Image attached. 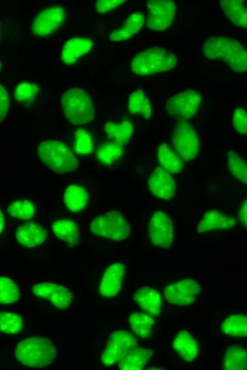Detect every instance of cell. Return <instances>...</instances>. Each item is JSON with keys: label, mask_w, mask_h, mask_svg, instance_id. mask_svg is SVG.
<instances>
[{"label": "cell", "mask_w": 247, "mask_h": 370, "mask_svg": "<svg viewBox=\"0 0 247 370\" xmlns=\"http://www.w3.org/2000/svg\"><path fill=\"white\" fill-rule=\"evenodd\" d=\"M57 355L56 343L43 334L31 336L21 340L13 352L14 359L18 364L32 369L51 366L56 361Z\"/></svg>", "instance_id": "6da1fadb"}, {"label": "cell", "mask_w": 247, "mask_h": 370, "mask_svg": "<svg viewBox=\"0 0 247 370\" xmlns=\"http://www.w3.org/2000/svg\"><path fill=\"white\" fill-rule=\"evenodd\" d=\"M205 58L226 63L236 73H243L247 69L246 51L236 39L224 36L208 37L202 46Z\"/></svg>", "instance_id": "7a4b0ae2"}, {"label": "cell", "mask_w": 247, "mask_h": 370, "mask_svg": "<svg viewBox=\"0 0 247 370\" xmlns=\"http://www.w3.org/2000/svg\"><path fill=\"white\" fill-rule=\"evenodd\" d=\"M177 63L176 55L165 48L152 47L138 53L132 58L131 68L136 75L145 76L172 69Z\"/></svg>", "instance_id": "3957f363"}, {"label": "cell", "mask_w": 247, "mask_h": 370, "mask_svg": "<svg viewBox=\"0 0 247 370\" xmlns=\"http://www.w3.org/2000/svg\"><path fill=\"white\" fill-rule=\"evenodd\" d=\"M60 102L65 117L73 125L90 123L95 117L90 96L80 88L72 87L66 90L61 95Z\"/></svg>", "instance_id": "277c9868"}, {"label": "cell", "mask_w": 247, "mask_h": 370, "mask_svg": "<svg viewBox=\"0 0 247 370\" xmlns=\"http://www.w3.org/2000/svg\"><path fill=\"white\" fill-rule=\"evenodd\" d=\"M38 155L40 160L55 173H70L78 167L76 155L65 143L58 140L43 141L38 148Z\"/></svg>", "instance_id": "5b68a950"}, {"label": "cell", "mask_w": 247, "mask_h": 370, "mask_svg": "<svg viewBox=\"0 0 247 370\" xmlns=\"http://www.w3.org/2000/svg\"><path fill=\"white\" fill-rule=\"evenodd\" d=\"M92 234L113 241H121L131 234V226L119 211L111 210L97 216L89 224Z\"/></svg>", "instance_id": "8992f818"}, {"label": "cell", "mask_w": 247, "mask_h": 370, "mask_svg": "<svg viewBox=\"0 0 247 370\" xmlns=\"http://www.w3.org/2000/svg\"><path fill=\"white\" fill-rule=\"evenodd\" d=\"M172 142L182 161L190 162L196 158L199 151L198 137L194 128L187 121H181L174 127Z\"/></svg>", "instance_id": "52a82bcc"}, {"label": "cell", "mask_w": 247, "mask_h": 370, "mask_svg": "<svg viewBox=\"0 0 247 370\" xmlns=\"http://www.w3.org/2000/svg\"><path fill=\"white\" fill-rule=\"evenodd\" d=\"M138 340L125 330L111 333L101 356L104 366H110L116 363L131 349L138 347Z\"/></svg>", "instance_id": "ba28073f"}, {"label": "cell", "mask_w": 247, "mask_h": 370, "mask_svg": "<svg viewBox=\"0 0 247 370\" xmlns=\"http://www.w3.org/2000/svg\"><path fill=\"white\" fill-rule=\"evenodd\" d=\"M202 101L201 95L186 90L171 97L166 102L168 114L180 122L187 121L197 112Z\"/></svg>", "instance_id": "9c48e42d"}, {"label": "cell", "mask_w": 247, "mask_h": 370, "mask_svg": "<svg viewBox=\"0 0 247 370\" xmlns=\"http://www.w3.org/2000/svg\"><path fill=\"white\" fill-rule=\"evenodd\" d=\"M31 292L36 297L47 301L57 309H67L73 302L72 291L57 283L50 282L35 283L31 287Z\"/></svg>", "instance_id": "30bf717a"}, {"label": "cell", "mask_w": 247, "mask_h": 370, "mask_svg": "<svg viewBox=\"0 0 247 370\" xmlns=\"http://www.w3.org/2000/svg\"><path fill=\"white\" fill-rule=\"evenodd\" d=\"M148 235L153 245L163 249L170 248L174 237L173 223L170 217L162 211H155L149 220Z\"/></svg>", "instance_id": "8fae6325"}, {"label": "cell", "mask_w": 247, "mask_h": 370, "mask_svg": "<svg viewBox=\"0 0 247 370\" xmlns=\"http://www.w3.org/2000/svg\"><path fill=\"white\" fill-rule=\"evenodd\" d=\"M148 8L146 27L154 31H163L172 23L175 15V3L170 0L146 1Z\"/></svg>", "instance_id": "7c38bea8"}, {"label": "cell", "mask_w": 247, "mask_h": 370, "mask_svg": "<svg viewBox=\"0 0 247 370\" xmlns=\"http://www.w3.org/2000/svg\"><path fill=\"white\" fill-rule=\"evenodd\" d=\"M201 290V285L192 279H184L168 285L163 290L170 304L185 306L193 303Z\"/></svg>", "instance_id": "4fadbf2b"}, {"label": "cell", "mask_w": 247, "mask_h": 370, "mask_svg": "<svg viewBox=\"0 0 247 370\" xmlns=\"http://www.w3.org/2000/svg\"><path fill=\"white\" fill-rule=\"evenodd\" d=\"M65 18V11L61 6L45 9L35 18L31 31L36 36H49L62 26Z\"/></svg>", "instance_id": "5bb4252c"}, {"label": "cell", "mask_w": 247, "mask_h": 370, "mask_svg": "<svg viewBox=\"0 0 247 370\" xmlns=\"http://www.w3.org/2000/svg\"><path fill=\"white\" fill-rule=\"evenodd\" d=\"M150 192L160 199L169 200L175 194V181L172 174L161 166L155 167L148 179Z\"/></svg>", "instance_id": "9a60e30c"}, {"label": "cell", "mask_w": 247, "mask_h": 370, "mask_svg": "<svg viewBox=\"0 0 247 370\" xmlns=\"http://www.w3.org/2000/svg\"><path fill=\"white\" fill-rule=\"evenodd\" d=\"M126 268L123 263H115L104 271L100 285L99 293L104 297H113L120 291Z\"/></svg>", "instance_id": "2e32d148"}, {"label": "cell", "mask_w": 247, "mask_h": 370, "mask_svg": "<svg viewBox=\"0 0 247 370\" xmlns=\"http://www.w3.org/2000/svg\"><path fill=\"white\" fill-rule=\"evenodd\" d=\"M18 242L27 248L42 244L48 237V230L35 223L26 222L18 226L15 231Z\"/></svg>", "instance_id": "e0dca14e"}, {"label": "cell", "mask_w": 247, "mask_h": 370, "mask_svg": "<svg viewBox=\"0 0 247 370\" xmlns=\"http://www.w3.org/2000/svg\"><path fill=\"white\" fill-rule=\"evenodd\" d=\"M236 225V219L216 210L207 211L198 223V233L213 230H231Z\"/></svg>", "instance_id": "ac0fdd59"}, {"label": "cell", "mask_w": 247, "mask_h": 370, "mask_svg": "<svg viewBox=\"0 0 247 370\" xmlns=\"http://www.w3.org/2000/svg\"><path fill=\"white\" fill-rule=\"evenodd\" d=\"M138 307L151 317H158L162 310V300L158 292L149 287L140 288L134 294Z\"/></svg>", "instance_id": "d6986e66"}, {"label": "cell", "mask_w": 247, "mask_h": 370, "mask_svg": "<svg viewBox=\"0 0 247 370\" xmlns=\"http://www.w3.org/2000/svg\"><path fill=\"white\" fill-rule=\"evenodd\" d=\"M93 41L87 38L75 37L67 41L61 53V60L64 64L75 63L87 54L92 48Z\"/></svg>", "instance_id": "ffe728a7"}, {"label": "cell", "mask_w": 247, "mask_h": 370, "mask_svg": "<svg viewBox=\"0 0 247 370\" xmlns=\"http://www.w3.org/2000/svg\"><path fill=\"white\" fill-rule=\"evenodd\" d=\"M173 350L184 361H194L198 355V344L193 336L187 330L180 331L172 342Z\"/></svg>", "instance_id": "44dd1931"}, {"label": "cell", "mask_w": 247, "mask_h": 370, "mask_svg": "<svg viewBox=\"0 0 247 370\" xmlns=\"http://www.w3.org/2000/svg\"><path fill=\"white\" fill-rule=\"evenodd\" d=\"M23 293V283L20 278L13 275L0 276V305L17 302Z\"/></svg>", "instance_id": "7402d4cb"}, {"label": "cell", "mask_w": 247, "mask_h": 370, "mask_svg": "<svg viewBox=\"0 0 247 370\" xmlns=\"http://www.w3.org/2000/svg\"><path fill=\"white\" fill-rule=\"evenodd\" d=\"M51 228L53 234L68 246H75L79 243V230L75 221L68 219L57 220L53 223Z\"/></svg>", "instance_id": "603a6c76"}, {"label": "cell", "mask_w": 247, "mask_h": 370, "mask_svg": "<svg viewBox=\"0 0 247 370\" xmlns=\"http://www.w3.org/2000/svg\"><path fill=\"white\" fill-rule=\"evenodd\" d=\"M152 355L151 349L138 346L128 351L118 361V368L121 370L142 369L146 366Z\"/></svg>", "instance_id": "cb8c5ba5"}, {"label": "cell", "mask_w": 247, "mask_h": 370, "mask_svg": "<svg viewBox=\"0 0 247 370\" xmlns=\"http://www.w3.org/2000/svg\"><path fill=\"white\" fill-rule=\"evenodd\" d=\"M144 22L145 17L141 12L133 13L126 18L120 27L110 33L109 39L112 41L128 40L141 30Z\"/></svg>", "instance_id": "d4e9b609"}, {"label": "cell", "mask_w": 247, "mask_h": 370, "mask_svg": "<svg viewBox=\"0 0 247 370\" xmlns=\"http://www.w3.org/2000/svg\"><path fill=\"white\" fill-rule=\"evenodd\" d=\"M221 9L228 19L235 26L247 28V14L243 0H221Z\"/></svg>", "instance_id": "484cf974"}, {"label": "cell", "mask_w": 247, "mask_h": 370, "mask_svg": "<svg viewBox=\"0 0 247 370\" xmlns=\"http://www.w3.org/2000/svg\"><path fill=\"white\" fill-rule=\"evenodd\" d=\"M89 201V194L86 189L78 184H70L64 191L63 202L72 212L83 210Z\"/></svg>", "instance_id": "4316f807"}, {"label": "cell", "mask_w": 247, "mask_h": 370, "mask_svg": "<svg viewBox=\"0 0 247 370\" xmlns=\"http://www.w3.org/2000/svg\"><path fill=\"white\" fill-rule=\"evenodd\" d=\"M106 137L111 141L122 146L128 142L133 132V126L128 120L119 122H107L104 126Z\"/></svg>", "instance_id": "83f0119b"}, {"label": "cell", "mask_w": 247, "mask_h": 370, "mask_svg": "<svg viewBox=\"0 0 247 370\" xmlns=\"http://www.w3.org/2000/svg\"><path fill=\"white\" fill-rule=\"evenodd\" d=\"M157 157L161 167L170 174L180 173L183 169L182 159L173 148L166 144L158 147Z\"/></svg>", "instance_id": "f1b7e54d"}, {"label": "cell", "mask_w": 247, "mask_h": 370, "mask_svg": "<svg viewBox=\"0 0 247 370\" xmlns=\"http://www.w3.org/2000/svg\"><path fill=\"white\" fill-rule=\"evenodd\" d=\"M223 369L244 370L247 366V354L246 349L240 345L229 347L224 356Z\"/></svg>", "instance_id": "f546056e"}, {"label": "cell", "mask_w": 247, "mask_h": 370, "mask_svg": "<svg viewBox=\"0 0 247 370\" xmlns=\"http://www.w3.org/2000/svg\"><path fill=\"white\" fill-rule=\"evenodd\" d=\"M128 324L137 336L148 338L152 334L155 320L144 312H136L130 315Z\"/></svg>", "instance_id": "4dcf8cb0"}, {"label": "cell", "mask_w": 247, "mask_h": 370, "mask_svg": "<svg viewBox=\"0 0 247 370\" xmlns=\"http://www.w3.org/2000/svg\"><path fill=\"white\" fill-rule=\"evenodd\" d=\"M222 332L229 337H246L247 336V318L242 314L231 315L226 318L221 325Z\"/></svg>", "instance_id": "1f68e13d"}, {"label": "cell", "mask_w": 247, "mask_h": 370, "mask_svg": "<svg viewBox=\"0 0 247 370\" xmlns=\"http://www.w3.org/2000/svg\"><path fill=\"white\" fill-rule=\"evenodd\" d=\"M128 112L134 115H141L149 119L152 115V107L148 98L141 90L132 92L128 97Z\"/></svg>", "instance_id": "d6a6232c"}, {"label": "cell", "mask_w": 247, "mask_h": 370, "mask_svg": "<svg viewBox=\"0 0 247 370\" xmlns=\"http://www.w3.org/2000/svg\"><path fill=\"white\" fill-rule=\"evenodd\" d=\"M7 213L12 218L27 221L34 217L35 206L28 199L16 200L8 205Z\"/></svg>", "instance_id": "836d02e7"}, {"label": "cell", "mask_w": 247, "mask_h": 370, "mask_svg": "<svg viewBox=\"0 0 247 370\" xmlns=\"http://www.w3.org/2000/svg\"><path fill=\"white\" fill-rule=\"evenodd\" d=\"M22 317L13 312L0 311V333L16 334L23 328Z\"/></svg>", "instance_id": "e575fe53"}, {"label": "cell", "mask_w": 247, "mask_h": 370, "mask_svg": "<svg viewBox=\"0 0 247 370\" xmlns=\"http://www.w3.org/2000/svg\"><path fill=\"white\" fill-rule=\"evenodd\" d=\"M122 154L123 149L121 146L109 141L98 147L96 157L99 163L109 165L117 162Z\"/></svg>", "instance_id": "d590c367"}, {"label": "cell", "mask_w": 247, "mask_h": 370, "mask_svg": "<svg viewBox=\"0 0 247 370\" xmlns=\"http://www.w3.org/2000/svg\"><path fill=\"white\" fill-rule=\"evenodd\" d=\"M228 167L231 174L244 184H247V165L243 158L234 150L227 153Z\"/></svg>", "instance_id": "8d00e7d4"}, {"label": "cell", "mask_w": 247, "mask_h": 370, "mask_svg": "<svg viewBox=\"0 0 247 370\" xmlns=\"http://www.w3.org/2000/svg\"><path fill=\"white\" fill-rule=\"evenodd\" d=\"M73 149L80 155H88L92 153L94 142L92 137L88 131L79 128L75 132Z\"/></svg>", "instance_id": "74e56055"}, {"label": "cell", "mask_w": 247, "mask_h": 370, "mask_svg": "<svg viewBox=\"0 0 247 370\" xmlns=\"http://www.w3.org/2000/svg\"><path fill=\"white\" fill-rule=\"evenodd\" d=\"M39 93V87L31 82H23L15 90L16 101L25 105L33 103Z\"/></svg>", "instance_id": "f35d334b"}, {"label": "cell", "mask_w": 247, "mask_h": 370, "mask_svg": "<svg viewBox=\"0 0 247 370\" xmlns=\"http://www.w3.org/2000/svg\"><path fill=\"white\" fill-rule=\"evenodd\" d=\"M233 125L234 129L241 134L247 133V115L243 108H237L233 114Z\"/></svg>", "instance_id": "ab89813d"}, {"label": "cell", "mask_w": 247, "mask_h": 370, "mask_svg": "<svg viewBox=\"0 0 247 370\" xmlns=\"http://www.w3.org/2000/svg\"><path fill=\"white\" fill-rule=\"evenodd\" d=\"M9 106L10 100L8 92L4 86L0 83V123L5 120Z\"/></svg>", "instance_id": "60d3db41"}, {"label": "cell", "mask_w": 247, "mask_h": 370, "mask_svg": "<svg viewBox=\"0 0 247 370\" xmlns=\"http://www.w3.org/2000/svg\"><path fill=\"white\" fill-rule=\"evenodd\" d=\"M125 2L124 0H99L96 2V9L100 14L108 13Z\"/></svg>", "instance_id": "b9f144b4"}, {"label": "cell", "mask_w": 247, "mask_h": 370, "mask_svg": "<svg viewBox=\"0 0 247 370\" xmlns=\"http://www.w3.org/2000/svg\"><path fill=\"white\" fill-rule=\"evenodd\" d=\"M238 219L244 229L247 227V203L245 199L240 206L238 211Z\"/></svg>", "instance_id": "7bdbcfd3"}, {"label": "cell", "mask_w": 247, "mask_h": 370, "mask_svg": "<svg viewBox=\"0 0 247 370\" xmlns=\"http://www.w3.org/2000/svg\"><path fill=\"white\" fill-rule=\"evenodd\" d=\"M5 228V216L3 210L0 206V235Z\"/></svg>", "instance_id": "ee69618b"}, {"label": "cell", "mask_w": 247, "mask_h": 370, "mask_svg": "<svg viewBox=\"0 0 247 370\" xmlns=\"http://www.w3.org/2000/svg\"><path fill=\"white\" fill-rule=\"evenodd\" d=\"M2 66H3V65H2L1 62L0 61V70L2 68Z\"/></svg>", "instance_id": "f6af8a7d"}]
</instances>
